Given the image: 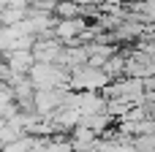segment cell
Returning <instances> with one entry per match:
<instances>
[{
	"mask_svg": "<svg viewBox=\"0 0 155 152\" xmlns=\"http://www.w3.org/2000/svg\"><path fill=\"white\" fill-rule=\"evenodd\" d=\"M128 150H134V152H155V133H131Z\"/></svg>",
	"mask_w": 155,
	"mask_h": 152,
	"instance_id": "obj_1",
	"label": "cell"
}]
</instances>
